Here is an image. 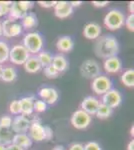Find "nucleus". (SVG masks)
Listing matches in <instances>:
<instances>
[{
	"label": "nucleus",
	"mask_w": 134,
	"mask_h": 150,
	"mask_svg": "<svg viewBox=\"0 0 134 150\" xmlns=\"http://www.w3.org/2000/svg\"><path fill=\"white\" fill-rule=\"evenodd\" d=\"M118 51V41L113 35L106 34L97 38V41L94 45V52L97 57L107 59L109 57L116 56Z\"/></svg>",
	"instance_id": "1"
},
{
	"label": "nucleus",
	"mask_w": 134,
	"mask_h": 150,
	"mask_svg": "<svg viewBox=\"0 0 134 150\" xmlns=\"http://www.w3.org/2000/svg\"><path fill=\"white\" fill-rule=\"evenodd\" d=\"M22 45L29 53L37 54L43 47V38L38 32H29L24 36Z\"/></svg>",
	"instance_id": "2"
},
{
	"label": "nucleus",
	"mask_w": 134,
	"mask_h": 150,
	"mask_svg": "<svg viewBox=\"0 0 134 150\" xmlns=\"http://www.w3.org/2000/svg\"><path fill=\"white\" fill-rule=\"evenodd\" d=\"M124 21H125V16L122 12L112 9L105 15L103 22L109 30H117L123 26Z\"/></svg>",
	"instance_id": "3"
},
{
	"label": "nucleus",
	"mask_w": 134,
	"mask_h": 150,
	"mask_svg": "<svg viewBox=\"0 0 134 150\" xmlns=\"http://www.w3.org/2000/svg\"><path fill=\"white\" fill-rule=\"evenodd\" d=\"M33 6V3L30 1H17L12 2L9 9V15L11 19H22L26 14L28 13V10Z\"/></svg>",
	"instance_id": "4"
},
{
	"label": "nucleus",
	"mask_w": 134,
	"mask_h": 150,
	"mask_svg": "<svg viewBox=\"0 0 134 150\" xmlns=\"http://www.w3.org/2000/svg\"><path fill=\"white\" fill-rule=\"evenodd\" d=\"M29 57H30L29 52L21 44L14 45L9 51V59L12 63L16 65H23Z\"/></svg>",
	"instance_id": "5"
},
{
	"label": "nucleus",
	"mask_w": 134,
	"mask_h": 150,
	"mask_svg": "<svg viewBox=\"0 0 134 150\" xmlns=\"http://www.w3.org/2000/svg\"><path fill=\"white\" fill-rule=\"evenodd\" d=\"M80 74L84 78L94 79L95 77L100 75V67L95 60L88 59L84 61L80 66Z\"/></svg>",
	"instance_id": "6"
},
{
	"label": "nucleus",
	"mask_w": 134,
	"mask_h": 150,
	"mask_svg": "<svg viewBox=\"0 0 134 150\" xmlns=\"http://www.w3.org/2000/svg\"><path fill=\"white\" fill-rule=\"evenodd\" d=\"M70 121L74 128L82 130L89 126V124L91 123V116L85 111L79 109L72 113Z\"/></svg>",
	"instance_id": "7"
},
{
	"label": "nucleus",
	"mask_w": 134,
	"mask_h": 150,
	"mask_svg": "<svg viewBox=\"0 0 134 150\" xmlns=\"http://www.w3.org/2000/svg\"><path fill=\"white\" fill-rule=\"evenodd\" d=\"M91 88L97 95H103L112 89V82L107 76L99 75L92 80Z\"/></svg>",
	"instance_id": "8"
},
{
	"label": "nucleus",
	"mask_w": 134,
	"mask_h": 150,
	"mask_svg": "<svg viewBox=\"0 0 134 150\" xmlns=\"http://www.w3.org/2000/svg\"><path fill=\"white\" fill-rule=\"evenodd\" d=\"M122 102V95L116 89H110L102 96V104L110 107L111 109L118 107Z\"/></svg>",
	"instance_id": "9"
},
{
	"label": "nucleus",
	"mask_w": 134,
	"mask_h": 150,
	"mask_svg": "<svg viewBox=\"0 0 134 150\" xmlns=\"http://www.w3.org/2000/svg\"><path fill=\"white\" fill-rule=\"evenodd\" d=\"M29 135L31 140L34 141H43L45 140V126L41 124L40 121L34 120V121L30 122V126H29Z\"/></svg>",
	"instance_id": "10"
},
{
	"label": "nucleus",
	"mask_w": 134,
	"mask_h": 150,
	"mask_svg": "<svg viewBox=\"0 0 134 150\" xmlns=\"http://www.w3.org/2000/svg\"><path fill=\"white\" fill-rule=\"evenodd\" d=\"M29 126H30V121L26 118V116H16L14 119H12L11 124V131L15 132L16 134L19 133H26L28 131Z\"/></svg>",
	"instance_id": "11"
},
{
	"label": "nucleus",
	"mask_w": 134,
	"mask_h": 150,
	"mask_svg": "<svg viewBox=\"0 0 134 150\" xmlns=\"http://www.w3.org/2000/svg\"><path fill=\"white\" fill-rule=\"evenodd\" d=\"M73 13V7L70 5V2L57 1L54 6V14L56 17L60 19L67 18Z\"/></svg>",
	"instance_id": "12"
},
{
	"label": "nucleus",
	"mask_w": 134,
	"mask_h": 150,
	"mask_svg": "<svg viewBox=\"0 0 134 150\" xmlns=\"http://www.w3.org/2000/svg\"><path fill=\"white\" fill-rule=\"evenodd\" d=\"M103 67L107 73H111V74L118 73L122 69V61L117 56L109 57L105 59V61L103 63Z\"/></svg>",
	"instance_id": "13"
},
{
	"label": "nucleus",
	"mask_w": 134,
	"mask_h": 150,
	"mask_svg": "<svg viewBox=\"0 0 134 150\" xmlns=\"http://www.w3.org/2000/svg\"><path fill=\"white\" fill-rule=\"evenodd\" d=\"M38 95L46 104H54L58 99L57 90L52 87H42L38 91Z\"/></svg>",
	"instance_id": "14"
},
{
	"label": "nucleus",
	"mask_w": 134,
	"mask_h": 150,
	"mask_svg": "<svg viewBox=\"0 0 134 150\" xmlns=\"http://www.w3.org/2000/svg\"><path fill=\"white\" fill-rule=\"evenodd\" d=\"M99 104H100V102H99V100L97 98L93 97V96H87L82 100L80 106H81V110L85 111L91 116L96 113Z\"/></svg>",
	"instance_id": "15"
},
{
	"label": "nucleus",
	"mask_w": 134,
	"mask_h": 150,
	"mask_svg": "<svg viewBox=\"0 0 134 150\" xmlns=\"http://www.w3.org/2000/svg\"><path fill=\"white\" fill-rule=\"evenodd\" d=\"M83 34L87 39H97L101 34V27L99 24L95 22H90L87 23L84 26Z\"/></svg>",
	"instance_id": "16"
},
{
	"label": "nucleus",
	"mask_w": 134,
	"mask_h": 150,
	"mask_svg": "<svg viewBox=\"0 0 134 150\" xmlns=\"http://www.w3.org/2000/svg\"><path fill=\"white\" fill-rule=\"evenodd\" d=\"M12 144H15L22 149H26L32 145V140L26 133H19V134L13 135Z\"/></svg>",
	"instance_id": "17"
},
{
	"label": "nucleus",
	"mask_w": 134,
	"mask_h": 150,
	"mask_svg": "<svg viewBox=\"0 0 134 150\" xmlns=\"http://www.w3.org/2000/svg\"><path fill=\"white\" fill-rule=\"evenodd\" d=\"M56 47L61 52H69L74 47V42L70 36H62V37L58 38L57 42H56Z\"/></svg>",
	"instance_id": "18"
},
{
	"label": "nucleus",
	"mask_w": 134,
	"mask_h": 150,
	"mask_svg": "<svg viewBox=\"0 0 134 150\" xmlns=\"http://www.w3.org/2000/svg\"><path fill=\"white\" fill-rule=\"evenodd\" d=\"M20 102V108H21V114L23 116L31 115L34 111L33 109V103H34V97L29 96V97H23L19 100Z\"/></svg>",
	"instance_id": "19"
},
{
	"label": "nucleus",
	"mask_w": 134,
	"mask_h": 150,
	"mask_svg": "<svg viewBox=\"0 0 134 150\" xmlns=\"http://www.w3.org/2000/svg\"><path fill=\"white\" fill-rule=\"evenodd\" d=\"M23 65L25 71L28 72V73H36L42 68L37 56H30Z\"/></svg>",
	"instance_id": "20"
},
{
	"label": "nucleus",
	"mask_w": 134,
	"mask_h": 150,
	"mask_svg": "<svg viewBox=\"0 0 134 150\" xmlns=\"http://www.w3.org/2000/svg\"><path fill=\"white\" fill-rule=\"evenodd\" d=\"M51 64L53 65V67H54V68L57 70L59 73L60 72L65 71L68 67L67 59L61 54L55 55V56L52 58V63Z\"/></svg>",
	"instance_id": "21"
},
{
	"label": "nucleus",
	"mask_w": 134,
	"mask_h": 150,
	"mask_svg": "<svg viewBox=\"0 0 134 150\" xmlns=\"http://www.w3.org/2000/svg\"><path fill=\"white\" fill-rule=\"evenodd\" d=\"M12 131L10 128H4L0 126V145L7 146L12 143Z\"/></svg>",
	"instance_id": "22"
},
{
	"label": "nucleus",
	"mask_w": 134,
	"mask_h": 150,
	"mask_svg": "<svg viewBox=\"0 0 134 150\" xmlns=\"http://www.w3.org/2000/svg\"><path fill=\"white\" fill-rule=\"evenodd\" d=\"M22 27L26 29L33 28L37 25V16L32 12H28L25 16L22 18Z\"/></svg>",
	"instance_id": "23"
},
{
	"label": "nucleus",
	"mask_w": 134,
	"mask_h": 150,
	"mask_svg": "<svg viewBox=\"0 0 134 150\" xmlns=\"http://www.w3.org/2000/svg\"><path fill=\"white\" fill-rule=\"evenodd\" d=\"M17 73L16 70L13 68V67H5L3 68V71H2L1 74V79L4 82H12L16 79Z\"/></svg>",
	"instance_id": "24"
},
{
	"label": "nucleus",
	"mask_w": 134,
	"mask_h": 150,
	"mask_svg": "<svg viewBox=\"0 0 134 150\" xmlns=\"http://www.w3.org/2000/svg\"><path fill=\"white\" fill-rule=\"evenodd\" d=\"M112 114V109L108 106L104 105V104L100 103L98 106V109H97L95 115L97 116V118L99 119H106V118L110 117Z\"/></svg>",
	"instance_id": "25"
},
{
	"label": "nucleus",
	"mask_w": 134,
	"mask_h": 150,
	"mask_svg": "<svg viewBox=\"0 0 134 150\" xmlns=\"http://www.w3.org/2000/svg\"><path fill=\"white\" fill-rule=\"evenodd\" d=\"M121 81L125 86L133 87L134 86V69H128L122 74Z\"/></svg>",
	"instance_id": "26"
},
{
	"label": "nucleus",
	"mask_w": 134,
	"mask_h": 150,
	"mask_svg": "<svg viewBox=\"0 0 134 150\" xmlns=\"http://www.w3.org/2000/svg\"><path fill=\"white\" fill-rule=\"evenodd\" d=\"M38 60H39L40 64H41V67H46L48 65H50L52 63V55L50 54L49 52H46V51H43V52H39L38 53Z\"/></svg>",
	"instance_id": "27"
},
{
	"label": "nucleus",
	"mask_w": 134,
	"mask_h": 150,
	"mask_svg": "<svg viewBox=\"0 0 134 150\" xmlns=\"http://www.w3.org/2000/svg\"><path fill=\"white\" fill-rule=\"evenodd\" d=\"M9 49L8 45L4 41H0V64L4 63L9 59Z\"/></svg>",
	"instance_id": "28"
},
{
	"label": "nucleus",
	"mask_w": 134,
	"mask_h": 150,
	"mask_svg": "<svg viewBox=\"0 0 134 150\" xmlns=\"http://www.w3.org/2000/svg\"><path fill=\"white\" fill-rule=\"evenodd\" d=\"M23 27L20 23L13 22L9 28V37H17L22 33Z\"/></svg>",
	"instance_id": "29"
},
{
	"label": "nucleus",
	"mask_w": 134,
	"mask_h": 150,
	"mask_svg": "<svg viewBox=\"0 0 134 150\" xmlns=\"http://www.w3.org/2000/svg\"><path fill=\"white\" fill-rule=\"evenodd\" d=\"M44 74L47 78H50V79H54V78H57L58 75H59V72L56 70L54 67H53L52 64L48 65V66L44 67Z\"/></svg>",
	"instance_id": "30"
},
{
	"label": "nucleus",
	"mask_w": 134,
	"mask_h": 150,
	"mask_svg": "<svg viewBox=\"0 0 134 150\" xmlns=\"http://www.w3.org/2000/svg\"><path fill=\"white\" fill-rule=\"evenodd\" d=\"M13 22H15V20H13V19H11V18H8L1 23L2 34H3L4 36H6V37H8V38H9V28H10L11 24Z\"/></svg>",
	"instance_id": "31"
},
{
	"label": "nucleus",
	"mask_w": 134,
	"mask_h": 150,
	"mask_svg": "<svg viewBox=\"0 0 134 150\" xmlns=\"http://www.w3.org/2000/svg\"><path fill=\"white\" fill-rule=\"evenodd\" d=\"M12 2L10 1H0V17L5 16L9 13V9Z\"/></svg>",
	"instance_id": "32"
},
{
	"label": "nucleus",
	"mask_w": 134,
	"mask_h": 150,
	"mask_svg": "<svg viewBox=\"0 0 134 150\" xmlns=\"http://www.w3.org/2000/svg\"><path fill=\"white\" fill-rule=\"evenodd\" d=\"M47 108V104L42 100H34L33 103V109L36 112H44Z\"/></svg>",
	"instance_id": "33"
},
{
	"label": "nucleus",
	"mask_w": 134,
	"mask_h": 150,
	"mask_svg": "<svg viewBox=\"0 0 134 150\" xmlns=\"http://www.w3.org/2000/svg\"><path fill=\"white\" fill-rule=\"evenodd\" d=\"M9 110L12 114H20L21 113V108H20V102L19 100H13L9 105Z\"/></svg>",
	"instance_id": "34"
},
{
	"label": "nucleus",
	"mask_w": 134,
	"mask_h": 150,
	"mask_svg": "<svg viewBox=\"0 0 134 150\" xmlns=\"http://www.w3.org/2000/svg\"><path fill=\"white\" fill-rule=\"evenodd\" d=\"M12 124V118L8 115H4L0 118V126L4 128H10Z\"/></svg>",
	"instance_id": "35"
},
{
	"label": "nucleus",
	"mask_w": 134,
	"mask_h": 150,
	"mask_svg": "<svg viewBox=\"0 0 134 150\" xmlns=\"http://www.w3.org/2000/svg\"><path fill=\"white\" fill-rule=\"evenodd\" d=\"M125 26L127 27L129 31H134V14H129L127 17L125 18Z\"/></svg>",
	"instance_id": "36"
},
{
	"label": "nucleus",
	"mask_w": 134,
	"mask_h": 150,
	"mask_svg": "<svg viewBox=\"0 0 134 150\" xmlns=\"http://www.w3.org/2000/svg\"><path fill=\"white\" fill-rule=\"evenodd\" d=\"M84 150H102V149H101L100 145L97 143V142L90 141V142H87V143L84 145Z\"/></svg>",
	"instance_id": "37"
},
{
	"label": "nucleus",
	"mask_w": 134,
	"mask_h": 150,
	"mask_svg": "<svg viewBox=\"0 0 134 150\" xmlns=\"http://www.w3.org/2000/svg\"><path fill=\"white\" fill-rule=\"evenodd\" d=\"M57 1H38V4L43 8H51L54 7Z\"/></svg>",
	"instance_id": "38"
},
{
	"label": "nucleus",
	"mask_w": 134,
	"mask_h": 150,
	"mask_svg": "<svg viewBox=\"0 0 134 150\" xmlns=\"http://www.w3.org/2000/svg\"><path fill=\"white\" fill-rule=\"evenodd\" d=\"M109 4L108 1H92V5L95 7H98V8H102V7H105Z\"/></svg>",
	"instance_id": "39"
},
{
	"label": "nucleus",
	"mask_w": 134,
	"mask_h": 150,
	"mask_svg": "<svg viewBox=\"0 0 134 150\" xmlns=\"http://www.w3.org/2000/svg\"><path fill=\"white\" fill-rule=\"evenodd\" d=\"M53 137V131L49 126H45V140H50Z\"/></svg>",
	"instance_id": "40"
},
{
	"label": "nucleus",
	"mask_w": 134,
	"mask_h": 150,
	"mask_svg": "<svg viewBox=\"0 0 134 150\" xmlns=\"http://www.w3.org/2000/svg\"><path fill=\"white\" fill-rule=\"evenodd\" d=\"M69 150H84V145L81 143H73L70 145Z\"/></svg>",
	"instance_id": "41"
},
{
	"label": "nucleus",
	"mask_w": 134,
	"mask_h": 150,
	"mask_svg": "<svg viewBox=\"0 0 134 150\" xmlns=\"http://www.w3.org/2000/svg\"><path fill=\"white\" fill-rule=\"evenodd\" d=\"M6 150H24V149H22L19 146H17V145H15V144L11 143V144H9L6 146Z\"/></svg>",
	"instance_id": "42"
},
{
	"label": "nucleus",
	"mask_w": 134,
	"mask_h": 150,
	"mask_svg": "<svg viewBox=\"0 0 134 150\" xmlns=\"http://www.w3.org/2000/svg\"><path fill=\"white\" fill-rule=\"evenodd\" d=\"M128 10L130 12V14H133L134 12V2L133 1H130L128 4Z\"/></svg>",
	"instance_id": "43"
},
{
	"label": "nucleus",
	"mask_w": 134,
	"mask_h": 150,
	"mask_svg": "<svg viewBox=\"0 0 134 150\" xmlns=\"http://www.w3.org/2000/svg\"><path fill=\"white\" fill-rule=\"evenodd\" d=\"M82 4V1H71L70 2V5L72 7H78Z\"/></svg>",
	"instance_id": "44"
},
{
	"label": "nucleus",
	"mask_w": 134,
	"mask_h": 150,
	"mask_svg": "<svg viewBox=\"0 0 134 150\" xmlns=\"http://www.w3.org/2000/svg\"><path fill=\"white\" fill-rule=\"evenodd\" d=\"M127 150H134V140H130L127 145Z\"/></svg>",
	"instance_id": "45"
},
{
	"label": "nucleus",
	"mask_w": 134,
	"mask_h": 150,
	"mask_svg": "<svg viewBox=\"0 0 134 150\" xmlns=\"http://www.w3.org/2000/svg\"><path fill=\"white\" fill-rule=\"evenodd\" d=\"M53 150H65V149L61 145H57V146H55L54 148H53Z\"/></svg>",
	"instance_id": "46"
},
{
	"label": "nucleus",
	"mask_w": 134,
	"mask_h": 150,
	"mask_svg": "<svg viewBox=\"0 0 134 150\" xmlns=\"http://www.w3.org/2000/svg\"><path fill=\"white\" fill-rule=\"evenodd\" d=\"M134 126H133V125H132V127H131V129H130V134L131 135H132V136H133V135H134Z\"/></svg>",
	"instance_id": "47"
},
{
	"label": "nucleus",
	"mask_w": 134,
	"mask_h": 150,
	"mask_svg": "<svg viewBox=\"0 0 134 150\" xmlns=\"http://www.w3.org/2000/svg\"><path fill=\"white\" fill-rule=\"evenodd\" d=\"M2 71H3V66L0 64V78H1V74H2Z\"/></svg>",
	"instance_id": "48"
},
{
	"label": "nucleus",
	"mask_w": 134,
	"mask_h": 150,
	"mask_svg": "<svg viewBox=\"0 0 134 150\" xmlns=\"http://www.w3.org/2000/svg\"><path fill=\"white\" fill-rule=\"evenodd\" d=\"M0 150H6V146H3V145H0Z\"/></svg>",
	"instance_id": "49"
},
{
	"label": "nucleus",
	"mask_w": 134,
	"mask_h": 150,
	"mask_svg": "<svg viewBox=\"0 0 134 150\" xmlns=\"http://www.w3.org/2000/svg\"><path fill=\"white\" fill-rule=\"evenodd\" d=\"M2 35V26H1V22H0V36Z\"/></svg>",
	"instance_id": "50"
}]
</instances>
